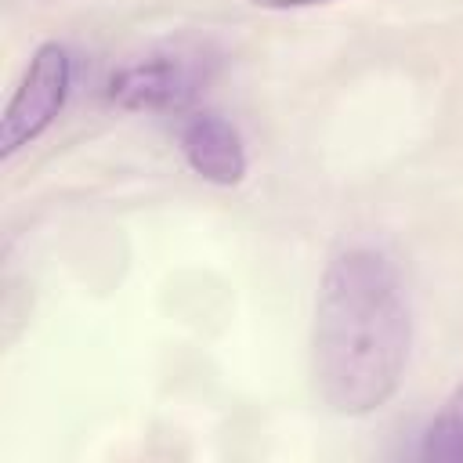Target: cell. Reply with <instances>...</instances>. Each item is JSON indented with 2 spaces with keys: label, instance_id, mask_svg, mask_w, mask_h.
<instances>
[{
  "label": "cell",
  "instance_id": "obj_2",
  "mask_svg": "<svg viewBox=\"0 0 463 463\" xmlns=\"http://www.w3.org/2000/svg\"><path fill=\"white\" fill-rule=\"evenodd\" d=\"M72 87V58L61 43L47 40L33 51L7 109L0 119V156L11 159L18 148L33 145L51 130V123L61 116L65 98Z\"/></svg>",
  "mask_w": 463,
  "mask_h": 463
},
{
  "label": "cell",
  "instance_id": "obj_5",
  "mask_svg": "<svg viewBox=\"0 0 463 463\" xmlns=\"http://www.w3.org/2000/svg\"><path fill=\"white\" fill-rule=\"evenodd\" d=\"M420 459L430 463H463V383L449 394L438 416L423 427Z\"/></svg>",
  "mask_w": 463,
  "mask_h": 463
},
{
  "label": "cell",
  "instance_id": "obj_4",
  "mask_svg": "<svg viewBox=\"0 0 463 463\" xmlns=\"http://www.w3.org/2000/svg\"><path fill=\"white\" fill-rule=\"evenodd\" d=\"M181 152L188 166L221 188H232L246 177V145L242 134L217 112H195L181 127Z\"/></svg>",
  "mask_w": 463,
  "mask_h": 463
},
{
  "label": "cell",
  "instance_id": "obj_3",
  "mask_svg": "<svg viewBox=\"0 0 463 463\" xmlns=\"http://www.w3.org/2000/svg\"><path fill=\"white\" fill-rule=\"evenodd\" d=\"M206 61L195 54H148L109 80V101L127 112H177L206 83Z\"/></svg>",
  "mask_w": 463,
  "mask_h": 463
},
{
  "label": "cell",
  "instance_id": "obj_1",
  "mask_svg": "<svg viewBox=\"0 0 463 463\" xmlns=\"http://www.w3.org/2000/svg\"><path fill=\"white\" fill-rule=\"evenodd\" d=\"M412 315L402 275L387 253L351 246L322 275L311 326V373L336 416L383 409L409 362Z\"/></svg>",
  "mask_w": 463,
  "mask_h": 463
},
{
  "label": "cell",
  "instance_id": "obj_6",
  "mask_svg": "<svg viewBox=\"0 0 463 463\" xmlns=\"http://www.w3.org/2000/svg\"><path fill=\"white\" fill-rule=\"evenodd\" d=\"M260 11H293V7H315V4H329V0H250Z\"/></svg>",
  "mask_w": 463,
  "mask_h": 463
}]
</instances>
